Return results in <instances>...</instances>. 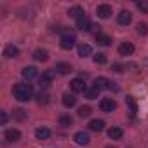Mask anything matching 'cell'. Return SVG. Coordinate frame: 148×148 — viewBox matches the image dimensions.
<instances>
[{
  "label": "cell",
  "instance_id": "cell-1",
  "mask_svg": "<svg viewBox=\"0 0 148 148\" xmlns=\"http://www.w3.org/2000/svg\"><path fill=\"white\" fill-rule=\"evenodd\" d=\"M12 94L18 101L21 103H26L33 98V87L30 84H16L14 89H12Z\"/></svg>",
  "mask_w": 148,
  "mask_h": 148
},
{
  "label": "cell",
  "instance_id": "cell-2",
  "mask_svg": "<svg viewBox=\"0 0 148 148\" xmlns=\"http://www.w3.org/2000/svg\"><path fill=\"white\" fill-rule=\"evenodd\" d=\"M99 108H101V112H105V113H112V112L117 108V103H115L112 98H103L101 103H99Z\"/></svg>",
  "mask_w": 148,
  "mask_h": 148
},
{
  "label": "cell",
  "instance_id": "cell-3",
  "mask_svg": "<svg viewBox=\"0 0 148 148\" xmlns=\"http://www.w3.org/2000/svg\"><path fill=\"white\" fill-rule=\"evenodd\" d=\"M54 71H56V70H49V71L42 73V77L38 79V86H40L42 89H45V87L51 84V80L54 79Z\"/></svg>",
  "mask_w": 148,
  "mask_h": 148
},
{
  "label": "cell",
  "instance_id": "cell-4",
  "mask_svg": "<svg viewBox=\"0 0 148 148\" xmlns=\"http://www.w3.org/2000/svg\"><path fill=\"white\" fill-rule=\"evenodd\" d=\"M96 14H98V18H101V19L110 18V16H112V5H108V4L98 5V7H96Z\"/></svg>",
  "mask_w": 148,
  "mask_h": 148
},
{
  "label": "cell",
  "instance_id": "cell-5",
  "mask_svg": "<svg viewBox=\"0 0 148 148\" xmlns=\"http://www.w3.org/2000/svg\"><path fill=\"white\" fill-rule=\"evenodd\" d=\"M4 138H5L7 143H16V141L21 139V132L18 129H7L5 134H4Z\"/></svg>",
  "mask_w": 148,
  "mask_h": 148
},
{
  "label": "cell",
  "instance_id": "cell-6",
  "mask_svg": "<svg viewBox=\"0 0 148 148\" xmlns=\"http://www.w3.org/2000/svg\"><path fill=\"white\" fill-rule=\"evenodd\" d=\"M70 87H71V91L73 92H86V82L82 80V79H73L71 82H70Z\"/></svg>",
  "mask_w": 148,
  "mask_h": 148
},
{
  "label": "cell",
  "instance_id": "cell-7",
  "mask_svg": "<svg viewBox=\"0 0 148 148\" xmlns=\"http://www.w3.org/2000/svg\"><path fill=\"white\" fill-rule=\"evenodd\" d=\"M73 45H75V37H73V35L66 33V35L61 37V47H63L64 51H70Z\"/></svg>",
  "mask_w": 148,
  "mask_h": 148
},
{
  "label": "cell",
  "instance_id": "cell-8",
  "mask_svg": "<svg viewBox=\"0 0 148 148\" xmlns=\"http://www.w3.org/2000/svg\"><path fill=\"white\" fill-rule=\"evenodd\" d=\"M77 28H79L80 32H89V30L92 28V23H91V19H89L87 16H82L80 19H77Z\"/></svg>",
  "mask_w": 148,
  "mask_h": 148
},
{
  "label": "cell",
  "instance_id": "cell-9",
  "mask_svg": "<svg viewBox=\"0 0 148 148\" xmlns=\"http://www.w3.org/2000/svg\"><path fill=\"white\" fill-rule=\"evenodd\" d=\"M73 139H75V143H77V145H80V146H86V145H89V141H91L89 134H87V132H84V131L77 132L75 136H73Z\"/></svg>",
  "mask_w": 148,
  "mask_h": 148
},
{
  "label": "cell",
  "instance_id": "cell-10",
  "mask_svg": "<svg viewBox=\"0 0 148 148\" xmlns=\"http://www.w3.org/2000/svg\"><path fill=\"white\" fill-rule=\"evenodd\" d=\"M132 52H134V45L131 42H122L119 45V54L120 56H131Z\"/></svg>",
  "mask_w": 148,
  "mask_h": 148
},
{
  "label": "cell",
  "instance_id": "cell-11",
  "mask_svg": "<svg viewBox=\"0 0 148 148\" xmlns=\"http://www.w3.org/2000/svg\"><path fill=\"white\" fill-rule=\"evenodd\" d=\"M112 84L113 82H110L108 79H105V77H98L96 80H94V86L92 87H96V89H112Z\"/></svg>",
  "mask_w": 148,
  "mask_h": 148
},
{
  "label": "cell",
  "instance_id": "cell-12",
  "mask_svg": "<svg viewBox=\"0 0 148 148\" xmlns=\"http://www.w3.org/2000/svg\"><path fill=\"white\" fill-rule=\"evenodd\" d=\"M131 19H132V14H131L129 11H120V12H119V16H117V21H119V25H122V26L129 25V23H131Z\"/></svg>",
  "mask_w": 148,
  "mask_h": 148
},
{
  "label": "cell",
  "instance_id": "cell-13",
  "mask_svg": "<svg viewBox=\"0 0 148 148\" xmlns=\"http://www.w3.org/2000/svg\"><path fill=\"white\" fill-rule=\"evenodd\" d=\"M21 75H23V79L32 80L33 77H37V68H35V66H25V68L21 70Z\"/></svg>",
  "mask_w": 148,
  "mask_h": 148
},
{
  "label": "cell",
  "instance_id": "cell-14",
  "mask_svg": "<svg viewBox=\"0 0 148 148\" xmlns=\"http://www.w3.org/2000/svg\"><path fill=\"white\" fill-rule=\"evenodd\" d=\"M35 136H37V139H49L51 138V131L47 127H37L35 129Z\"/></svg>",
  "mask_w": 148,
  "mask_h": 148
},
{
  "label": "cell",
  "instance_id": "cell-15",
  "mask_svg": "<svg viewBox=\"0 0 148 148\" xmlns=\"http://www.w3.org/2000/svg\"><path fill=\"white\" fill-rule=\"evenodd\" d=\"M68 16H70V18H75V19H80V18L84 16V9H82L80 5H75V7H71V9L68 11Z\"/></svg>",
  "mask_w": 148,
  "mask_h": 148
},
{
  "label": "cell",
  "instance_id": "cell-16",
  "mask_svg": "<svg viewBox=\"0 0 148 148\" xmlns=\"http://www.w3.org/2000/svg\"><path fill=\"white\" fill-rule=\"evenodd\" d=\"M4 56H5V58H18V56H19V49L14 47V45H5Z\"/></svg>",
  "mask_w": 148,
  "mask_h": 148
},
{
  "label": "cell",
  "instance_id": "cell-17",
  "mask_svg": "<svg viewBox=\"0 0 148 148\" xmlns=\"http://www.w3.org/2000/svg\"><path fill=\"white\" fill-rule=\"evenodd\" d=\"M54 70L58 73H61V75H68V73L71 71V64H68V63H58Z\"/></svg>",
  "mask_w": 148,
  "mask_h": 148
},
{
  "label": "cell",
  "instance_id": "cell-18",
  "mask_svg": "<svg viewBox=\"0 0 148 148\" xmlns=\"http://www.w3.org/2000/svg\"><path fill=\"white\" fill-rule=\"evenodd\" d=\"M75 103H77V98H75V94H64V96H63V105H64L66 108L75 106Z\"/></svg>",
  "mask_w": 148,
  "mask_h": 148
},
{
  "label": "cell",
  "instance_id": "cell-19",
  "mask_svg": "<svg viewBox=\"0 0 148 148\" xmlns=\"http://www.w3.org/2000/svg\"><path fill=\"white\" fill-rule=\"evenodd\" d=\"M96 42L99 45H110L112 44V37L110 35H105V33H98L96 35Z\"/></svg>",
  "mask_w": 148,
  "mask_h": 148
},
{
  "label": "cell",
  "instance_id": "cell-20",
  "mask_svg": "<svg viewBox=\"0 0 148 148\" xmlns=\"http://www.w3.org/2000/svg\"><path fill=\"white\" fill-rule=\"evenodd\" d=\"M103 127H105V122H103V120H99V119H96V120H91V122H89V129H91V131L99 132V131H103Z\"/></svg>",
  "mask_w": 148,
  "mask_h": 148
},
{
  "label": "cell",
  "instance_id": "cell-21",
  "mask_svg": "<svg viewBox=\"0 0 148 148\" xmlns=\"http://www.w3.org/2000/svg\"><path fill=\"white\" fill-rule=\"evenodd\" d=\"M122 134H124V132H122L120 127H110V129H108V138H110V139H120Z\"/></svg>",
  "mask_w": 148,
  "mask_h": 148
},
{
  "label": "cell",
  "instance_id": "cell-22",
  "mask_svg": "<svg viewBox=\"0 0 148 148\" xmlns=\"http://www.w3.org/2000/svg\"><path fill=\"white\" fill-rule=\"evenodd\" d=\"M33 58L37 59V61H47V58H49V54H47V51L45 49H37L35 52H33Z\"/></svg>",
  "mask_w": 148,
  "mask_h": 148
},
{
  "label": "cell",
  "instance_id": "cell-23",
  "mask_svg": "<svg viewBox=\"0 0 148 148\" xmlns=\"http://www.w3.org/2000/svg\"><path fill=\"white\" fill-rule=\"evenodd\" d=\"M91 52H92V49H91L89 44H80V45H79V56H80V58H86V56H89Z\"/></svg>",
  "mask_w": 148,
  "mask_h": 148
},
{
  "label": "cell",
  "instance_id": "cell-24",
  "mask_svg": "<svg viewBox=\"0 0 148 148\" xmlns=\"http://www.w3.org/2000/svg\"><path fill=\"white\" fill-rule=\"evenodd\" d=\"M84 96H86L87 99H96V98L99 96V89H96V87H91V89H86V92H84Z\"/></svg>",
  "mask_w": 148,
  "mask_h": 148
},
{
  "label": "cell",
  "instance_id": "cell-25",
  "mask_svg": "<svg viewBox=\"0 0 148 148\" xmlns=\"http://www.w3.org/2000/svg\"><path fill=\"white\" fill-rule=\"evenodd\" d=\"M71 124H73V119L70 115H61L59 117V125L61 127H71Z\"/></svg>",
  "mask_w": 148,
  "mask_h": 148
},
{
  "label": "cell",
  "instance_id": "cell-26",
  "mask_svg": "<svg viewBox=\"0 0 148 148\" xmlns=\"http://www.w3.org/2000/svg\"><path fill=\"white\" fill-rule=\"evenodd\" d=\"M49 101H51V99H49V94H47L45 91H42V92L37 94V103H38V105H47Z\"/></svg>",
  "mask_w": 148,
  "mask_h": 148
},
{
  "label": "cell",
  "instance_id": "cell-27",
  "mask_svg": "<svg viewBox=\"0 0 148 148\" xmlns=\"http://www.w3.org/2000/svg\"><path fill=\"white\" fill-rule=\"evenodd\" d=\"M125 103H127V106H129L131 113L134 115V113L138 112V106H136V101H134V98H132V96H127V98H125Z\"/></svg>",
  "mask_w": 148,
  "mask_h": 148
},
{
  "label": "cell",
  "instance_id": "cell-28",
  "mask_svg": "<svg viewBox=\"0 0 148 148\" xmlns=\"http://www.w3.org/2000/svg\"><path fill=\"white\" fill-rule=\"evenodd\" d=\"M94 63L96 64H105L106 61H108V58H106V54H103V52H98V54H94Z\"/></svg>",
  "mask_w": 148,
  "mask_h": 148
},
{
  "label": "cell",
  "instance_id": "cell-29",
  "mask_svg": "<svg viewBox=\"0 0 148 148\" xmlns=\"http://www.w3.org/2000/svg\"><path fill=\"white\" fill-rule=\"evenodd\" d=\"M136 32H138L139 35H148V25H146V23H138Z\"/></svg>",
  "mask_w": 148,
  "mask_h": 148
},
{
  "label": "cell",
  "instance_id": "cell-30",
  "mask_svg": "<svg viewBox=\"0 0 148 148\" xmlns=\"http://www.w3.org/2000/svg\"><path fill=\"white\" fill-rule=\"evenodd\" d=\"M91 113H92V110H91V106H87V105L79 108V117H89Z\"/></svg>",
  "mask_w": 148,
  "mask_h": 148
},
{
  "label": "cell",
  "instance_id": "cell-31",
  "mask_svg": "<svg viewBox=\"0 0 148 148\" xmlns=\"http://www.w3.org/2000/svg\"><path fill=\"white\" fill-rule=\"evenodd\" d=\"M14 115H16V119H19V120H23V119L26 117V112H25L23 108H18V110H14Z\"/></svg>",
  "mask_w": 148,
  "mask_h": 148
},
{
  "label": "cell",
  "instance_id": "cell-32",
  "mask_svg": "<svg viewBox=\"0 0 148 148\" xmlns=\"http://www.w3.org/2000/svg\"><path fill=\"white\" fill-rule=\"evenodd\" d=\"M112 70H113V71H117V73H122V71L125 70V66H124V64H113V66H112Z\"/></svg>",
  "mask_w": 148,
  "mask_h": 148
},
{
  "label": "cell",
  "instance_id": "cell-33",
  "mask_svg": "<svg viewBox=\"0 0 148 148\" xmlns=\"http://www.w3.org/2000/svg\"><path fill=\"white\" fill-rule=\"evenodd\" d=\"M136 5H138V7H139L141 11H148V4H143V2H138Z\"/></svg>",
  "mask_w": 148,
  "mask_h": 148
},
{
  "label": "cell",
  "instance_id": "cell-34",
  "mask_svg": "<svg viewBox=\"0 0 148 148\" xmlns=\"http://www.w3.org/2000/svg\"><path fill=\"white\" fill-rule=\"evenodd\" d=\"M5 122H7V113L2 112V124H5Z\"/></svg>",
  "mask_w": 148,
  "mask_h": 148
},
{
  "label": "cell",
  "instance_id": "cell-35",
  "mask_svg": "<svg viewBox=\"0 0 148 148\" xmlns=\"http://www.w3.org/2000/svg\"><path fill=\"white\" fill-rule=\"evenodd\" d=\"M106 148H115V146H106Z\"/></svg>",
  "mask_w": 148,
  "mask_h": 148
}]
</instances>
